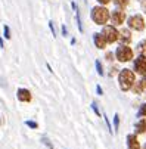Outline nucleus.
Segmentation results:
<instances>
[{
    "label": "nucleus",
    "instance_id": "f257e3e1",
    "mask_svg": "<svg viewBox=\"0 0 146 149\" xmlns=\"http://www.w3.org/2000/svg\"><path fill=\"white\" fill-rule=\"evenodd\" d=\"M136 81V75L133 71L127 70V68H124L120 71L118 74V83H120V89L122 92H129L131 87H133V84Z\"/></svg>",
    "mask_w": 146,
    "mask_h": 149
},
{
    "label": "nucleus",
    "instance_id": "f03ea898",
    "mask_svg": "<svg viewBox=\"0 0 146 149\" xmlns=\"http://www.w3.org/2000/svg\"><path fill=\"white\" fill-rule=\"evenodd\" d=\"M92 19H93V22L97 24V25H105L108 21L111 19V12L105 8V6H95L92 9V13H90Z\"/></svg>",
    "mask_w": 146,
    "mask_h": 149
},
{
    "label": "nucleus",
    "instance_id": "7ed1b4c3",
    "mask_svg": "<svg viewBox=\"0 0 146 149\" xmlns=\"http://www.w3.org/2000/svg\"><path fill=\"white\" fill-rule=\"evenodd\" d=\"M133 56H134L133 49L129 47V45H121V46L117 47V50H115V58H117V61H120V62H129V61L133 59Z\"/></svg>",
    "mask_w": 146,
    "mask_h": 149
},
{
    "label": "nucleus",
    "instance_id": "20e7f679",
    "mask_svg": "<svg viewBox=\"0 0 146 149\" xmlns=\"http://www.w3.org/2000/svg\"><path fill=\"white\" fill-rule=\"evenodd\" d=\"M102 34L105 37L106 43H115V41H118V37H120V31L115 28V25H103Z\"/></svg>",
    "mask_w": 146,
    "mask_h": 149
},
{
    "label": "nucleus",
    "instance_id": "39448f33",
    "mask_svg": "<svg viewBox=\"0 0 146 149\" xmlns=\"http://www.w3.org/2000/svg\"><path fill=\"white\" fill-rule=\"evenodd\" d=\"M145 19L142 15H133L129 18V27L134 31H143L145 30Z\"/></svg>",
    "mask_w": 146,
    "mask_h": 149
},
{
    "label": "nucleus",
    "instance_id": "423d86ee",
    "mask_svg": "<svg viewBox=\"0 0 146 149\" xmlns=\"http://www.w3.org/2000/svg\"><path fill=\"white\" fill-rule=\"evenodd\" d=\"M127 15L126 12H124L122 8H117L115 10L111 12V21H112V24L117 27V25H122L124 24V21H126Z\"/></svg>",
    "mask_w": 146,
    "mask_h": 149
},
{
    "label": "nucleus",
    "instance_id": "0eeeda50",
    "mask_svg": "<svg viewBox=\"0 0 146 149\" xmlns=\"http://www.w3.org/2000/svg\"><path fill=\"white\" fill-rule=\"evenodd\" d=\"M134 71L137 74H142V75L146 74V55H140L139 58H136V61H134Z\"/></svg>",
    "mask_w": 146,
    "mask_h": 149
},
{
    "label": "nucleus",
    "instance_id": "6e6552de",
    "mask_svg": "<svg viewBox=\"0 0 146 149\" xmlns=\"http://www.w3.org/2000/svg\"><path fill=\"white\" fill-rule=\"evenodd\" d=\"M16 97H18L19 102H24V103H30L33 100V95L28 89H18Z\"/></svg>",
    "mask_w": 146,
    "mask_h": 149
},
{
    "label": "nucleus",
    "instance_id": "1a4fd4ad",
    "mask_svg": "<svg viewBox=\"0 0 146 149\" xmlns=\"http://www.w3.org/2000/svg\"><path fill=\"white\" fill-rule=\"evenodd\" d=\"M93 41H95V46H96L97 49H105L106 45H108L102 33H95V34H93Z\"/></svg>",
    "mask_w": 146,
    "mask_h": 149
},
{
    "label": "nucleus",
    "instance_id": "9d476101",
    "mask_svg": "<svg viewBox=\"0 0 146 149\" xmlns=\"http://www.w3.org/2000/svg\"><path fill=\"white\" fill-rule=\"evenodd\" d=\"M118 40L121 41V45H130L131 43V33H130V30H127V28L120 30Z\"/></svg>",
    "mask_w": 146,
    "mask_h": 149
},
{
    "label": "nucleus",
    "instance_id": "9b49d317",
    "mask_svg": "<svg viewBox=\"0 0 146 149\" xmlns=\"http://www.w3.org/2000/svg\"><path fill=\"white\" fill-rule=\"evenodd\" d=\"M127 146L129 149H140V143L136 134H129L127 136Z\"/></svg>",
    "mask_w": 146,
    "mask_h": 149
},
{
    "label": "nucleus",
    "instance_id": "f8f14e48",
    "mask_svg": "<svg viewBox=\"0 0 146 149\" xmlns=\"http://www.w3.org/2000/svg\"><path fill=\"white\" fill-rule=\"evenodd\" d=\"M145 132H146V120L142 118L140 121L136 123V133L137 134H143Z\"/></svg>",
    "mask_w": 146,
    "mask_h": 149
},
{
    "label": "nucleus",
    "instance_id": "ddd939ff",
    "mask_svg": "<svg viewBox=\"0 0 146 149\" xmlns=\"http://www.w3.org/2000/svg\"><path fill=\"white\" fill-rule=\"evenodd\" d=\"M131 90H133L136 95H142V92L145 90V87H143V83H142V81H134V84H133Z\"/></svg>",
    "mask_w": 146,
    "mask_h": 149
},
{
    "label": "nucleus",
    "instance_id": "4468645a",
    "mask_svg": "<svg viewBox=\"0 0 146 149\" xmlns=\"http://www.w3.org/2000/svg\"><path fill=\"white\" fill-rule=\"evenodd\" d=\"M114 3L117 5V8H127L129 3H130V0H114Z\"/></svg>",
    "mask_w": 146,
    "mask_h": 149
},
{
    "label": "nucleus",
    "instance_id": "2eb2a0df",
    "mask_svg": "<svg viewBox=\"0 0 146 149\" xmlns=\"http://www.w3.org/2000/svg\"><path fill=\"white\" fill-rule=\"evenodd\" d=\"M137 50L140 52V55H146V40L140 41V43L137 45Z\"/></svg>",
    "mask_w": 146,
    "mask_h": 149
},
{
    "label": "nucleus",
    "instance_id": "dca6fc26",
    "mask_svg": "<svg viewBox=\"0 0 146 149\" xmlns=\"http://www.w3.org/2000/svg\"><path fill=\"white\" fill-rule=\"evenodd\" d=\"M75 16H77V25H78V31L83 33V24H81V18H80V10L78 8L75 9Z\"/></svg>",
    "mask_w": 146,
    "mask_h": 149
},
{
    "label": "nucleus",
    "instance_id": "f3484780",
    "mask_svg": "<svg viewBox=\"0 0 146 149\" xmlns=\"http://www.w3.org/2000/svg\"><path fill=\"white\" fill-rule=\"evenodd\" d=\"M95 63H96V71H97V74H99V75L102 77V75L105 74V72H103V67H102V63H100V61L97 59V61H96Z\"/></svg>",
    "mask_w": 146,
    "mask_h": 149
},
{
    "label": "nucleus",
    "instance_id": "a211bd4d",
    "mask_svg": "<svg viewBox=\"0 0 146 149\" xmlns=\"http://www.w3.org/2000/svg\"><path fill=\"white\" fill-rule=\"evenodd\" d=\"M25 125L30 127V129H34V130L38 129V124H37L35 121H31V120H27V121H25Z\"/></svg>",
    "mask_w": 146,
    "mask_h": 149
},
{
    "label": "nucleus",
    "instance_id": "6ab92c4d",
    "mask_svg": "<svg viewBox=\"0 0 146 149\" xmlns=\"http://www.w3.org/2000/svg\"><path fill=\"white\" fill-rule=\"evenodd\" d=\"M118 127H120V115L115 114V115H114V132L118 130Z\"/></svg>",
    "mask_w": 146,
    "mask_h": 149
},
{
    "label": "nucleus",
    "instance_id": "aec40b11",
    "mask_svg": "<svg viewBox=\"0 0 146 149\" xmlns=\"http://www.w3.org/2000/svg\"><path fill=\"white\" fill-rule=\"evenodd\" d=\"M137 115H139V117H146V103H143V105L140 106V109H139Z\"/></svg>",
    "mask_w": 146,
    "mask_h": 149
},
{
    "label": "nucleus",
    "instance_id": "412c9836",
    "mask_svg": "<svg viewBox=\"0 0 146 149\" xmlns=\"http://www.w3.org/2000/svg\"><path fill=\"white\" fill-rule=\"evenodd\" d=\"M41 142H43V145H46L49 149H53V145L50 143V140H49L47 137H41Z\"/></svg>",
    "mask_w": 146,
    "mask_h": 149
},
{
    "label": "nucleus",
    "instance_id": "4be33fe9",
    "mask_svg": "<svg viewBox=\"0 0 146 149\" xmlns=\"http://www.w3.org/2000/svg\"><path fill=\"white\" fill-rule=\"evenodd\" d=\"M3 33H5V38H8V40H9V38L12 37V36H10V30H9V27H8V25H5V27H3Z\"/></svg>",
    "mask_w": 146,
    "mask_h": 149
},
{
    "label": "nucleus",
    "instance_id": "5701e85b",
    "mask_svg": "<svg viewBox=\"0 0 146 149\" xmlns=\"http://www.w3.org/2000/svg\"><path fill=\"white\" fill-rule=\"evenodd\" d=\"M92 109L95 111V114H96L97 117H100V111H99V108H97V105H96V102H93V103H92Z\"/></svg>",
    "mask_w": 146,
    "mask_h": 149
},
{
    "label": "nucleus",
    "instance_id": "b1692460",
    "mask_svg": "<svg viewBox=\"0 0 146 149\" xmlns=\"http://www.w3.org/2000/svg\"><path fill=\"white\" fill-rule=\"evenodd\" d=\"M103 118H105V123H106V125H108V130H109V133L112 134V132H114V130H112V125H111V123H109V118H108L106 115L103 117Z\"/></svg>",
    "mask_w": 146,
    "mask_h": 149
},
{
    "label": "nucleus",
    "instance_id": "393cba45",
    "mask_svg": "<svg viewBox=\"0 0 146 149\" xmlns=\"http://www.w3.org/2000/svg\"><path fill=\"white\" fill-rule=\"evenodd\" d=\"M49 28H50V31H52V34H53V37H56V31H55V25H53V22H52V21H49Z\"/></svg>",
    "mask_w": 146,
    "mask_h": 149
},
{
    "label": "nucleus",
    "instance_id": "a878e982",
    "mask_svg": "<svg viewBox=\"0 0 146 149\" xmlns=\"http://www.w3.org/2000/svg\"><path fill=\"white\" fill-rule=\"evenodd\" d=\"M96 2H97L99 5H102V6H106V5L111 2V0H96Z\"/></svg>",
    "mask_w": 146,
    "mask_h": 149
},
{
    "label": "nucleus",
    "instance_id": "bb28decb",
    "mask_svg": "<svg viewBox=\"0 0 146 149\" xmlns=\"http://www.w3.org/2000/svg\"><path fill=\"white\" fill-rule=\"evenodd\" d=\"M96 92H97V95H99V96H102V95H103V90H102V87H100V86H96Z\"/></svg>",
    "mask_w": 146,
    "mask_h": 149
},
{
    "label": "nucleus",
    "instance_id": "cd10ccee",
    "mask_svg": "<svg viewBox=\"0 0 146 149\" xmlns=\"http://www.w3.org/2000/svg\"><path fill=\"white\" fill-rule=\"evenodd\" d=\"M62 36H68V31H67V27L62 25Z\"/></svg>",
    "mask_w": 146,
    "mask_h": 149
},
{
    "label": "nucleus",
    "instance_id": "c85d7f7f",
    "mask_svg": "<svg viewBox=\"0 0 146 149\" xmlns=\"http://www.w3.org/2000/svg\"><path fill=\"white\" fill-rule=\"evenodd\" d=\"M106 59H108V61H112V59H114V55H112L111 52H108V53H106Z\"/></svg>",
    "mask_w": 146,
    "mask_h": 149
},
{
    "label": "nucleus",
    "instance_id": "c756f323",
    "mask_svg": "<svg viewBox=\"0 0 146 149\" xmlns=\"http://www.w3.org/2000/svg\"><path fill=\"white\" fill-rule=\"evenodd\" d=\"M142 83H143V87H145V90H146V74H145V77H143Z\"/></svg>",
    "mask_w": 146,
    "mask_h": 149
},
{
    "label": "nucleus",
    "instance_id": "7c9ffc66",
    "mask_svg": "<svg viewBox=\"0 0 146 149\" xmlns=\"http://www.w3.org/2000/svg\"><path fill=\"white\" fill-rule=\"evenodd\" d=\"M0 47H2V49L5 47V45H3V38H2V37H0Z\"/></svg>",
    "mask_w": 146,
    "mask_h": 149
},
{
    "label": "nucleus",
    "instance_id": "2f4dec72",
    "mask_svg": "<svg viewBox=\"0 0 146 149\" xmlns=\"http://www.w3.org/2000/svg\"><path fill=\"white\" fill-rule=\"evenodd\" d=\"M143 9H145V12H146V2H143Z\"/></svg>",
    "mask_w": 146,
    "mask_h": 149
},
{
    "label": "nucleus",
    "instance_id": "473e14b6",
    "mask_svg": "<svg viewBox=\"0 0 146 149\" xmlns=\"http://www.w3.org/2000/svg\"><path fill=\"white\" fill-rule=\"evenodd\" d=\"M143 149H146V145H145V146H143Z\"/></svg>",
    "mask_w": 146,
    "mask_h": 149
}]
</instances>
